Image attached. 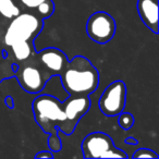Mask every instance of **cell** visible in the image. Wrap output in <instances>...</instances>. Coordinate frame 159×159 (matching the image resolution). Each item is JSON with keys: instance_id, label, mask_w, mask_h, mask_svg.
<instances>
[{"instance_id": "obj_4", "label": "cell", "mask_w": 159, "mask_h": 159, "mask_svg": "<svg viewBox=\"0 0 159 159\" xmlns=\"http://www.w3.org/2000/svg\"><path fill=\"white\" fill-rule=\"evenodd\" d=\"M84 158H128V155L116 147L113 141L104 132L89 133L82 142Z\"/></svg>"}, {"instance_id": "obj_19", "label": "cell", "mask_w": 159, "mask_h": 159, "mask_svg": "<svg viewBox=\"0 0 159 159\" xmlns=\"http://www.w3.org/2000/svg\"><path fill=\"white\" fill-rule=\"evenodd\" d=\"M1 55H2V52H1V50H0V66H1V61H3V60L6 59V58L3 59V57Z\"/></svg>"}, {"instance_id": "obj_2", "label": "cell", "mask_w": 159, "mask_h": 159, "mask_svg": "<svg viewBox=\"0 0 159 159\" xmlns=\"http://www.w3.org/2000/svg\"><path fill=\"white\" fill-rule=\"evenodd\" d=\"M33 112L35 121L45 133L59 130L66 135H70L66 113L62 102L51 95H39L33 102Z\"/></svg>"}, {"instance_id": "obj_13", "label": "cell", "mask_w": 159, "mask_h": 159, "mask_svg": "<svg viewBox=\"0 0 159 159\" xmlns=\"http://www.w3.org/2000/svg\"><path fill=\"white\" fill-rule=\"evenodd\" d=\"M22 12L16 0H0V16L7 20H12Z\"/></svg>"}, {"instance_id": "obj_8", "label": "cell", "mask_w": 159, "mask_h": 159, "mask_svg": "<svg viewBox=\"0 0 159 159\" xmlns=\"http://www.w3.org/2000/svg\"><path fill=\"white\" fill-rule=\"evenodd\" d=\"M35 61L44 69L49 76H59L69 62L66 55L62 50L53 47H48L33 55Z\"/></svg>"}, {"instance_id": "obj_15", "label": "cell", "mask_w": 159, "mask_h": 159, "mask_svg": "<svg viewBox=\"0 0 159 159\" xmlns=\"http://www.w3.org/2000/svg\"><path fill=\"white\" fill-rule=\"evenodd\" d=\"M119 125L121 126L123 130H129L134 125V117L129 112H123L122 111L119 115Z\"/></svg>"}, {"instance_id": "obj_7", "label": "cell", "mask_w": 159, "mask_h": 159, "mask_svg": "<svg viewBox=\"0 0 159 159\" xmlns=\"http://www.w3.org/2000/svg\"><path fill=\"white\" fill-rule=\"evenodd\" d=\"M126 104V85L123 81H115L107 86L99 98V109L107 117L119 116Z\"/></svg>"}, {"instance_id": "obj_5", "label": "cell", "mask_w": 159, "mask_h": 159, "mask_svg": "<svg viewBox=\"0 0 159 159\" xmlns=\"http://www.w3.org/2000/svg\"><path fill=\"white\" fill-rule=\"evenodd\" d=\"M14 76H16L21 87L30 94L40 93L50 80V76L35 61L34 57L18 63Z\"/></svg>"}, {"instance_id": "obj_12", "label": "cell", "mask_w": 159, "mask_h": 159, "mask_svg": "<svg viewBox=\"0 0 159 159\" xmlns=\"http://www.w3.org/2000/svg\"><path fill=\"white\" fill-rule=\"evenodd\" d=\"M10 50L14 59L19 62H23L29 60L34 55V46L33 42H26V40H20L10 45Z\"/></svg>"}, {"instance_id": "obj_6", "label": "cell", "mask_w": 159, "mask_h": 159, "mask_svg": "<svg viewBox=\"0 0 159 159\" xmlns=\"http://www.w3.org/2000/svg\"><path fill=\"white\" fill-rule=\"evenodd\" d=\"M117 31L116 21L110 14L104 11L93 13L86 23V34L93 42L104 45L113 38Z\"/></svg>"}, {"instance_id": "obj_1", "label": "cell", "mask_w": 159, "mask_h": 159, "mask_svg": "<svg viewBox=\"0 0 159 159\" xmlns=\"http://www.w3.org/2000/svg\"><path fill=\"white\" fill-rule=\"evenodd\" d=\"M59 76L69 96H89L99 85V72L83 56L70 60Z\"/></svg>"}, {"instance_id": "obj_17", "label": "cell", "mask_w": 159, "mask_h": 159, "mask_svg": "<svg viewBox=\"0 0 159 159\" xmlns=\"http://www.w3.org/2000/svg\"><path fill=\"white\" fill-rule=\"evenodd\" d=\"M52 152H46V150H40L35 155V158H52Z\"/></svg>"}, {"instance_id": "obj_3", "label": "cell", "mask_w": 159, "mask_h": 159, "mask_svg": "<svg viewBox=\"0 0 159 159\" xmlns=\"http://www.w3.org/2000/svg\"><path fill=\"white\" fill-rule=\"evenodd\" d=\"M44 27V20L32 12H21L13 18L8 25L5 34L3 43L9 47L16 42L26 40L33 42L42 32Z\"/></svg>"}, {"instance_id": "obj_10", "label": "cell", "mask_w": 159, "mask_h": 159, "mask_svg": "<svg viewBox=\"0 0 159 159\" xmlns=\"http://www.w3.org/2000/svg\"><path fill=\"white\" fill-rule=\"evenodd\" d=\"M137 12L147 29L158 34V0H137Z\"/></svg>"}, {"instance_id": "obj_11", "label": "cell", "mask_w": 159, "mask_h": 159, "mask_svg": "<svg viewBox=\"0 0 159 159\" xmlns=\"http://www.w3.org/2000/svg\"><path fill=\"white\" fill-rule=\"evenodd\" d=\"M21 8L36 14L43 20L50 18L55 12V3L52 0H16Z\"/></svg>"}, {"instance_id": "obj_9", "label": "cell", "mask_w": 159, "mask_h": 159, "mask_svg": "<svg viewBox=\"0 0 159 159\" xmlns=\"http://www.w3.org/2000/svg\"><path fill=\"white\" fill-rule=\"evenodd\" d=\"M63 111L66 113L68 129L70 135L74 132L77 123L83 116L91 108V100L89 96H69L62 102Z\"/></svg>"}, {"instance_id": "obj_14", "label": "cell", "mask_w": 159, "mask_h": 159, "mask_svg": "<svg viewBox=\"0 0 159 159\" xmlns=\"http://www.w3.org/2000/svg\"><path fill=\"white\" fill-rule=\"evenodd\" d=\"M58 129L55 130L53 132L49 133V139H48V146L50 148V152H59L61 150V139L59 137V133H58Z\"/></svg>"}, {"instance_id": "obj_18", "label": "cell", "mask_w": 159, "mask_h": 159, "mask_svg": "<svg viewBox=\"0 0 159 159\" xmlns=\"http://www.w3.org/2000/svg\"><path fill=\"white\" fill-rule=\"evenodd\" d=\"M125 142L128 144H133V145H135V144H137V141L135 139H133V137H128V139H125Z\"/></svg>"}, {"instance_id": "obj_16", "label": "cell", "mask_w": 159, "mask_h": 159, "mask_svg": "<svg viewBox=\"0 0 159 159\" xmlns=\"http://www.w3.org/2000/svg\"><path fill=\"white\" fill-rule=\"evenodd\" d=\"M158 155L152 149L148 148H139L135 150V152L133 154V158H150V159H157Z\"/></svg>"}]
</instances>
